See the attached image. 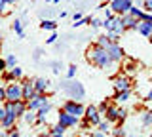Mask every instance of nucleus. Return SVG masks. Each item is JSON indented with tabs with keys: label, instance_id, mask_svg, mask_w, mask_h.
<instances>
[{
	"label": "nucleus",
	"instance_id": "44",
	"mask_svg": "<svg viewBox=\"0 0 152 137\" xmlns=\"http://www.w3.org/2000/svg\"><path fill=\"white\" fill-rule=\"evenodd\" d=\"M78 137H88V135H78Z\"/></svg>",
	"mask_w": 152,
	"mask_h": 137
},
{
	"label": "nucleus",
	"instance_id": "32",
	"mask_svg": "<svg viewBox=\"0 0 152 137\" xmlns=\"http://www.w3.org/2000/svg\"><path fill=\"white\" fill-rule=\"evenodd\" d=\"M6 0H0V13H4V12H6Z\"/></svg>",
	"mask_w": 152,
	"mask_h": 137
},
{
	"label": "nucleus",
	"instance_id": "35",
	"mask_svg": "<svg viewBox=\"0 0 152 137\" xmlns=\"http://www.w3.org/2000/svg\"><path fill=\"white\" fill-rule=\"evenodd\" d=\"M57 40V34H51L50 38H48V44H53V42Z\"/></svg>",
	"mask_w": 152,
	"mask_h": 137
},
{
	"label": "nucleus",
	"instance_id": "21",
	"mask_svg": "<svg viewBox=\"0 0 152 137\" xmlns=\"http://www.w3.org/2000/svg\"><path fill=\"white\" fill-rule=\"evenodd\" d=\"M127 97H129V92H118L116 101L118 103H124V101H127Z\"/></svg>",
	"mask_w": 152,
	"mask_h": 137
},
{
	"label": "nucleus",
	"instance_id": "29",
	"mask_svg": "<svg viewBox=\"0 0 152 137\" xmlns=\"http://www.w3.org/2000/svg\"><path fill=\"white\" fill-rule=\"evenodd\" d=\"M13 65H15V57H13V55H10V57L6 59V67H13Z\"/></svg>",
	"mask_w": 152,
	"mask_h": 137
},
{
	"label": "nucleus",
	"instance_id": "47",
	"mask_svg": "<svg viewBox=\"0 0 152 137\" xmlns=\"http://www.w3.org/2000/svg\"><path fill=\"white\" fill-rule=\"evenodd\" d=\"M0 38H2V36H0Z\"/></svg>",
	"mask_w": 152,
	"mask_h": 137
},
{
	"label": "nucleus",
	"instance_id": "16",
	"mask_svg": "<svg viewBox=\"0 0 152 137\" xmlns=\"http://www.w3.org/2000/svg\"><path fill=\"white\" fill-rule=\"evenodd\" d=\"M55 27H57V23L55 21H51V19H48V21H42L40 23V29H48V31H55Z\"/></svg>",
	"mask_w": 152,
	"mask_h": 137
},
{
	"label": "nucleus",
	"instance_id": "30",
	"mask_svg": "<svg viewBox=\"0 0 152 137\" xmlns=\"http://www.w3.org/2000/svg\"><path fill=\"white\" fill-rule=\"evenodd\" d=\"M126 135V131L122 130V127H118V130H114V137H124Z\"/></svg>",
	"mask_w": 152,
	"mask_h": 137
},
{
	"label": "nucleus",
	"instance_id": "17",
	"mask_svg": "<svg viewBox=\"0 0 152 137\" xmlns=\"http://www.w3.org/2000/svg\"><path fill=\"white\" fill-rule=\"evenodd\" d=\"M50 108H51L50 103H46V105L40 108V114H38V122H44V120H46V114L50 112Z\"/></svg>",
	"mask_w": 152,
	"mask_h": 137
},
{
	"label": "nucleus",
	"instance_id": "38",
	"mask_svg": "<svg viewBox=\"0 0 152 137\" xmlns=\"http://www.w3.org/2000/svg\"><path fill=\"white\" fill-rule=\"evenodd\" d=\"M93 137H104L103 131H97V133H93Z\"/></svg>",
	"mask_w": 152,
	"mask_h": 137
},
{
	"label": "nucleus",
	"instance_id": "9",
	"mask_svg": "<svg viewBox=\"0 0 152 137\" xmlns=\"http://www.w3.org/2000/svg\"><path fill=\"white\" fill-rule=\"evenodd\" d=\"M46 103H48V101H46V95H42V93H36V95L32 97V101H28V108H31V111H36V108L40 111V108L44 107Z\"/></svg>",
	"mask_w": 152,
	"mask_h": 137
},
{
	"label": "nucleus",
	"instance_id": "2",
	"mask_svg": "<svg viewBox=\"0 0 152 137\" xmlns=\"http://www.w3.org/2000/svg\"><path fill=\"white\" fill-rule=\"evenodd\" d=\"M63 89H65V93H66L70 99H82L84 93H86L80 82H65V84H63Z\"/></svg>",
	"mask_w": 152,
	"mask_h": 137
},
{
	"label": "nucleus",
	"instance_id": "20",
	"mask_svg": "<svg viewBox=\"0 0 152 137\" xmlns=\"http://www.w3.org/2000/svg\"><path fill=\"white\" fill-rule=\"evenodd\" d=\"M21 69H17V67H13L12 70H10V73L6 74V78H19V76H21Z\"/></svg>",
	"mask_w": 152,
	"mask_h": 137
},
{
	"label": "nucleus",
	"instance_id": "13",
	"mask_svg": "<svg viewBox=\"0 0 152 137\" xmlns=\"http://www.w3.org/2000/svg\"><path fill=\"white\" fill-rule=\"evenodd\" d=\"M137 31H139L142 36H150V34H152V23H150V21H139Z\"/></svg>",
	"mask_w": 152,
	"mask_h": 137
},
{
	"label": "nucleus",
	"instance_id": "40",
	"mask_svg": "<svg viewBox=\"0 0 152 137\" xmlns=\"http://www.w3.org/2000/svg\"><path fill=\"white\" fill-rule=\"evenodd\" d=\"M6 2H8V4H13V2H15V0H6Z\"/></svg>",
	"mask_w": 152,
	"mask_h": 137
},
{
	"label": "nucleus",
	"instance_id": "39",
	"mask_svg": "<svg viewBox=\"0 0 152 137\" xmlns=\"http://www.w3.org/2000/svg\"><path fill=\"white\" fill-rule=\"evenodd\" d=\"M10 137H19V133H17V131H12V133H10Z\"/></svg>",
	"mask_w": 152,
	"mask_h": 137
},
{
	"label": "nucleus",
	"instance_id": "7",
	"mask_svg": "<svg viewBox=\"0 0 152 137\" xmlns=\"http://www.w3.org/2000/svg\"><path fill=\"white\" fill-rule=\"evenodd\" d=\"M104 50H107V53L110 55V59H112V61H120V59L124 57V50H122L118 44H114V42H110V44H108Z\"/></svg>",
	"mask_w": 152,
	"mask_h": 137
},
{
	"label": "nucleus",
	"instance_id": "36",
	"mask_svg": "<svg viewBox=\"0 0 152 137\" xmlns=\"http://www.w3.org/2000/svg\"><path fill=\"white\" fill-rule=\"evenodd\" d=\"M4 69H6V61L0 59V70H4Z\"/></svg>",
	"mask_w": 152,
	"mask_h": 137
},
{
	"label": "nucleus",
	"instance_id": "3",
	"mask_svg": "<svg viewBox=\"0 0 152 137\" xmlns=\"http://www.w3.org/2000/svg\"><path fill=\"white\" fill-rule=\"evenodd\" d=\"M6 99L8 101H21L23 99V86L21 84H10L6 88Z\"/></svg>",
	"mask_w": 152,
	"mask_h": 137
},
{
	"label": "nucleus",
	"instance_id": "19",
	"mask_svg": "<svg viewBox=\"0 0 152 137\" xmlns=\"http://www.w3.org/2000/svg\"><path fill=\"white\" fill-rule=\"evenodd\" d=\"M13 122H15V116H13V114H8V112H6V118L2 120V126H4V127H12Z\"/></svg>",
	"mask_w": 152,
	"mask_h": 137
},
{
	"label": "nucleus",
	"instance_id": "27",
	"mask_svg": "<svg viewBox=\"0 0 152 137\" xmlns=\"http://www.w3.org/2000/svg\"><path fill=\"white\" fill-rule=\"evenodd\" d=\"M99 127H101V131H103V133H108V130H110L108 122H103V124H99Z\"/></svg>",
	"mask_w": 152,
	"mask_h": 137
},
{
	"label": "nucleus",
	"instance_id": "24",
	"mask_svg": "<svg viewBox=\"0 0 152 137\" xmlns=\"http://www.w3.org/2000/svg\"><path fill=\"white\" fill-rule=\"evenodd\" d=\"M63 131H65V126H61V124H57L53 130H51V133L53 135H63Z\"/></svg>",
	"mask_w": 152,
	"mask_h": 137
},
{
	"label": "nucleus",
	"instance_id": "1",
	"mask_svg": "<svg viewBox=\"0 0 152 137\" xmlns=\"http://www.w3.org/2000/svg\"><path fill=\"white\" fill-rule=\"evenodd\" d=\"M88 59L91 61V63L95 65H99V67H108V65L112 63V59H110V55L107 53V50L101 48V46H89L88 48Z\"/></svg>",
	"mask_w": 152,
	"mask_h": 137
},
{
	"label": "nucleus",
	"instance_id": "28",
	"mask_svg": "<svg viewBox=\"0 0 152 137\" xmlns=\"http://www.w3.org/2000/svg\"><path fill=\"white\" fill-rule=\"evenodd\" d=\"M74 74H76V65H70V67H69V73H66V76L72 78Z\"/></svg>",
	"mask_w": 152,
	"mask_h": 137
},
{
	"label": "nucleus",
	"instance_id": "6",
	"mask_svg": "<svg viewBox=\"0 0 152 137\" xmlns=\"http://www.w3.org/2000/svg\"><path fill=\"white\" fill-rule=\"evenodd\" d=\"M110 8L116 13H127L131 10V0H112Z\"/></svg>",
	"mask_w": 152,
	"mask_h": 137
},
{
	"label": "nucleus",
	"instance_id": "11",
	"mask_svg": "<svg viewBox=\"0 0 152 137\" xmlns=\"http://www.w3.org/2000/svg\"><path fill=\"white\" fill-rule=\"evenodd\" d=\"M86 116H88L89 124H101V118H99L97 107H88V111H86Z\"/></svg>",
	"mask_w": 152,
	"mask_h": 137
},
{
	"label": "nucleus",
	"instance_id": "37",
	"mask_svg": "<svg viewBox=\"0 0 152 137\" xmlns=\"http://www.w3.org/2000/svg\"><path fill=\"white\" fill-rule=\"evenodd\" d=\"M145 101H152V89L148 92V95H146V99H145Z\"/></svg>",
	"mask_w": 152,
	"mask_h": 137
},
{
	"label": "nucleus",
	"instance_id": "22",
	"mask_svg": "<svg viewBox=\"0 0 152 137\" xmlns=\"http://www.w3.org/2000/svg\"><path fill=\"white\" fill-rule=\"evenodd\" d=\"M13 31L19 34V38H23V25H21V21H15V23H13Z\"/></svg>",
	"mask_w": 152,
	"mask_h": 137
},
{
	"label": "nucleus",
	"instance_id": "10",
	"mask_svg": "<svg viewBox=\"0 0 152 137\" xmlns=\"http://www.w3.org/2000/svg\"><path fill=\"white\" fill-rule=\"evenodd\" d=\"M76 120L78 118L76 116H72V114H69V112H59V124L61 126H65V127H70V126H74L76 124Z\"/></svg>",
	"mask_w": 152,
	"mask_h": 137
},
{
	"label": "nucleus",
	"instance_id": "45",
	"mask_svg": "<svg viewBox=\"0 0 152 137\" xmlns=\"http://www.w3.org/2000/svg\"><path fill=\"white\" fill-rule=\"evenodd\" d=\"M36 137H46V135H36Z\"/></svg>",
	"mask_w": 152,
	"mask_h": 137
},
{
	"label": "nucleus",
	"instance_id": "26",
	"mask_svg": "<svg viewBox=\"0 0 152 137\" xmlns=\"http://www.w3.org/2000/svg\"><path fill=\"white\" fill-rule=\"evenodd\" d=\"M142 122H145L146 126H150L152 124V112H145V114H142Z\"/></svg>",
	"mask_w": 152,
	"mask_h": 137
},
{
	"label": "nucleus",
	"instance_id": "18",
	"mask_svg": "<svg viewBox=\"0 0 152 137\" xmlns=\"http://www.w3.org/2000/svg\"><path fill=\"white\" fill-rule=\"evenodd\" d=\"M107 118H108V122L116 120V118H118V108L116 107H108L107 108Z\"/></svg>",
	"mask_w": 152,
	"mask_h": 137
},
{
	"label": "nucleus",
	"instance_id": "34",
	"mask_svg": "<svg viewBox=\"0 0 152 137\" xmlns=\"http://www.w3.org/2000/svg\"><path fill=\"white\" fill-rule=\"evenodd\" d=\"M4 99H6V89L0 88V101H4Z\"/></svg>",
	"mask_w": 152,
	"mask_h": 137
},
{
	"label": "nucleus",
	"instance_id": "41",
	"mask_svg": "<svg viewBox=\"0 0 152 137\" xmlns=\"http://www.w3.org/2000/svg\"><path fill=\"white\" fill-rule=\"evenodd\" d=\"M48 2H61V0H48Z\"/></svg>",
	"mask_w": 152,
	"mask_h": 137
},
{
	"label": "nucleus",
	"instance_id": "25",
	"mask_svg": "<svg viewBox=\"0 0 152 137\" xmlns=\"http://www.w3.org/2000/svg\"><path fill=\"white\" fill-rule=\"evenodd\" d=\"M25 122H27V124H34V122H36V116L32 114V112H27V114H25Z\"/></svg>",
	"mask_w": 152,
	"mask_h": 137
},
{
	"label": "nucleus",
	"instance_id": "8",
	"mask_svg": "<svg viewBox=\"0 0 152 137\" xmlns=\"http://www.w3.org/2000/svg\"><path fill=\"white\" fill-rule=\"evenodd\" d=\"M129 86H131V82L127 76H118L114 80V89L116 92H129Z\"/></svg>",
	"mask_w": 152,
	"mask_h": 137
},
{
	"label": "nucleus",
	"instance_id": "14",
	"mask_svg": "<svg viewBox=\"0 0 152 137\" xmlns=\"http://www.w3.org/2000/svg\"><path fill=\"white\" fill-rule=\"evenodd\" d=\"M122 23H124V27H126V29H137V25H139V21H137L133 15L122 17Z\"/></svg>",
	"mask_w": 152,
	"mask_h": 137
},
{
	"label": "nucleus",
	"instance_id": "33",
	"mask_svg": "<svg viewBox=\"0 0 152 137\" xmlns=\"http://www.w3.org/2000/svg\"><path fill=\"white\" fill-rule=\"evenodd\" d=\"M145 8L152 13V0H145Z\"/></svg>",
	"mask_w": 152,
	"mask_h": 137
},
{
	"label": "nucleus",
	"instance_id": "43",
	"mask_svg": "<svg viewBox=\"0 0 152 137\" xmlns=\"http://www.w3.org/2000/svg\"><path fill=\"white\" fill-rule=\"evenodd\" d=\"M150 44H152V34H150Z\"/></svg>",
	"mask_w": 152,
	"mask_h": 137
},
{
	"label": "nucleus",
	"instance_id": "15",
	"mask_svg": "<svg viewBox=\"0 0 152 137\" xmlns=\"http://www.w3.org/2000/svg\"><path fill=\"white\" fill-rule=\"evenodd\" d=\"M48 84H50L48 80H44V78H38L36 82H34V89H36L38 93H42V92H44V89L48 88Z\"/></svg>",
	"mask_w": 152,
	"mask_h": 137
},
{
	"label": "nucleus",
	"instance_id": "23",
	"mask_svg": "<svg viewBox=\"0 0 152 137\" xmlns=\"http://www.w3.org/2000/svg\"><path fill=\"white\" fill-rule=\"evenodd\" d=\"M110 42H112V40L108 38V36H99V46H101V48H107Z\"/></svg>",
	"mask_w": 152,
	"mask_h": 137
},
{
	"label": "nucleus",
	"instance_id": "31",
	"mask_svg": "<svg viewBox=\"0 0 152 137\" xmlns=\"http://www.w3.org/2000/svg\"><path fill=\"white\" fill-rule=\"evenodd\" d=\"M6 118V108L4 107H0V124H2V120Z\"/></svg>",
	"mask_w": 152,
	"mask_h": 137
},
{
	"label": "nucleus",
	"instance_id": "42",
	"mask_svg": "<svg viewBox=\"0 0 152 137\" xmlns=\"http://www.w3.org/2000/svg\"><path fill=\"white\" fill-rule=\"evenodd\" d=\"M53 137H63V135H53Z\"/></svg>",
	"mask_w": 152,
	"mask_h": 137
},
{
	"label": "nucleus",
	"instance_id": "4",
	"mask_svg": "<svg viewBox=\"0 0 152 137\" xmlns=\"http://www.w3.org/2000/svg\"><path fill=\"white\" fill-rule=\"evenodd\" d=\"M6 112L8 114H13V116H21V114H25V103H23V99L21 101H8L6 103Z\"/></svg>",
	"mask_w": 152,
	"mask_h": 137
},
{
	"label": "nucleus",
	"instance_id": "46",
	"mask_svg": "<svg viewBox=\"0 0 152 137\" xmlns=\"http://www.w3.org/2000/svg\"><path fill=\"white\" fill-rule=\"evenodd\" d=\"M150 137H152V133H150Z\"/></svg>",
	"mask_w": 152,
	"mask_h": 137
},
{
	"label": "nucleus",
	"instance_id": "5",
	"mask_svg": "<svg viewBox=\"0 0 152 137\" xmlns=\"http://www.w3.org/2000/svg\"><path fill=\"white\" fill-rule=\"evenodd\" d=\"M63 111L69 112V114H72V116H76V118L84 114V107L80 105V103H76V101H66L65 107H63Z\"/></svg>",
	"mask_w": 152,
	"mask_h": 137
},
{
	"label": "nucleus",
	"instance_id": "12",
	"mask_svg": "<svg viewBox=\"0 0 152 137\" xmlns=\"http://www.w3.org/2000/svg\"><path fill=\"white\" fill-rule=\"evenodd\" d=\"M34 95H36L34 84H32V82H25V86H23V99H28V101H31Z\"/></svg>",
	"mask_w": 152,
	"mask_h": 137
}]
</instances>
